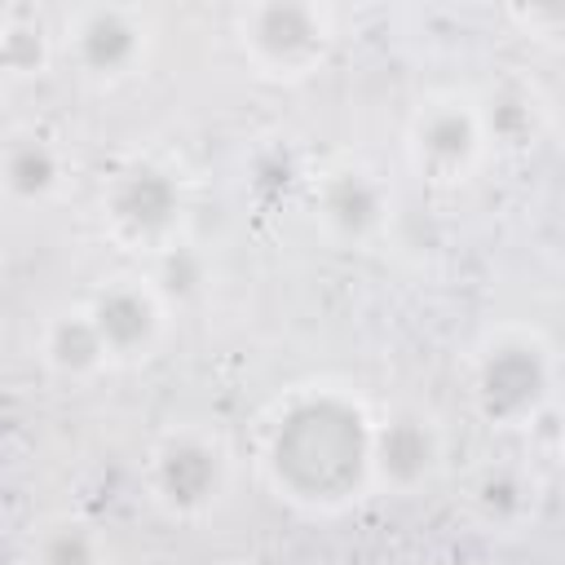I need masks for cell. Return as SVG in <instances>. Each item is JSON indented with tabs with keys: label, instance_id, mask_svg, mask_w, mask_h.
Returning a JSON list of instances; mask_svg holds the SVG:
<instances>
[{
	"label": "cell",
	"instance_id": "cell-1",
	"mask_svg": "<svg viewBox=\"0 0 565 565\" xmlns=\"http://www.w3.org/2000/svg\"><path fill=\"white\" fill-rule=\"evenodd\" d=\"M371 437L375 424L353 397L309 388L274 415L265 433V477L287 503L335 512L371 481Z\"/></svg>",
	"mask_w": 565,
	"mask_h": 565
},
{
	"label": "cell",
	"instance_id": "cell-2",
	"mask_svg": "<svg viewBox=\"0 0 565 565\" xmlns=\"http://www.w3.org/2000/svg\"><path fill=\"white\" fill-rule=\"evenodd\" d=\"M552 393V358L530 335H499L472 366V406L494 428L530 424Z\"/></svg>",
	"mask_w": 565,
	"mask_h": 565
},
{
	"label": "cell",
	"instance_id": "cell-3",
	"mask_svg": "<svg viewBox=\"0 0 565 565\" xmlns=\"http://www.w3.org/2000/svg\"><path fill=\"white\" fill-rule=\"evenodd\" d=\"M238 44L265 75H309L331 49V13L305 0H260L238 13Z\"/></svg>",
	"mask_w": 565,
	"mask_h": 565
},
{
	"label": "cell",
	"instance_id": "cell-4",
	"mask_svg": "<svg viewBox=\"0 0 565 565\" xmlns=\"http://www.w3.org/2000/svg\"><path fill=\"white\" fill-rule=\"evenodd\" d=\"M181 207H185L181 185L159 163L119 168L102 194V216H106L110 234L128 247H150V252H163L177 243Z\"/></svg>",
	"mask_w": 565,
	"mask_h": 565
},
{
	"label": "cell",
	"instance_id": "cell-5",
	"mask_svg": "<svg viewBox=\"0 0 565 565\" xmlns=\"http://www.w3.org/2000/svg\"><path fill=\"white\" fill-rule=\"evenodd\" d=\"M225 490V455L199 433H172L150 455V494L172 516L207 512Z\"/></svg>",
	"mask_w": 565,
	"mask_h": 565
},
{
	"label": "cell",
	"instance_id": "cell-6",
	"mask_svg": "<svg viewBox=\"0 0 565 565\" xmlns=\"http://www.w3.org/2000/svg\"><path fill=\"white\" fill-rule=\"evenodd\" d=\"M71 57L88 79L115 84L146 57V22L124 4H88L71 18Z\"/></svg>",
	"mask_w": 565,
	"mask_h": 565
},
{
	"label": "cell",
	"instance_id": "cell-7",
	"mask_svg": "<svg viewBox=\"0 0 565 565\" xmlns=\"http://www.w3.org/2000/svg\"><path fill=\"white\" fill-rule=\"evenodd\" d=\"M481 146H486V137H481L477 106H468L459 97L428 102L411 124V159L419 163V172H428L437 181H459L477 163Z\"/></svg>",
	"mask_w": 565,
	"mask_h": 565
},
{
	"label": "cell",
	"instance_id": "cell-8",
	"mask_svg": "<svg viewBox=\"0 0 565 565\" xmlns=\"http://www.w3.org/2000/svg\"><path fill=\"white\" fill-rule=\"evenodd\" d=\"M88 313L110 358L119 362L146 358L163 335V296L154 291V282H141V278H110L88 300Z\"/></svg>",
	"mask_w": 565,
	"mask_h": 565
},
{
	"label": "cell",
	"instance_id": "cell-9",
	"mask_svg": "<svg viewBox=\"0 0 565 565\" xmlns=\"http://www.w3.org/2000/svg\"><path fill=\"white\" fill-rule=\"evenodd\" d=\"M441 463V437L437 424L419 411H393L375 424L371 437V481L397 494L419 490Z\"/></svg>",
	"mask_w": 565,
	"mask_h": 565
},
{
	"label": "cell",
	"instance_id": "cell-10",
	"mask_svg": "<svg viewBox=\"0 0 565 565\" xmlns=\"http://www.w3.org/2000/svg\"><path fill=\"white\" fill-rule=\"evenodd\" d=\"M313 212L322 221V230L340 243H366L388 212V194L384 185L362 172V168H335L318 181L313 190Z\"/></svg>",
	"mask_w": 565,
	"mask_h": 565
},
{
	"label": "cell",
	"instance_id": "cell-11",
	"mask_svg": "<svg viewBox=\"0 0 565 565\" xmlns=\"http://www.w3.org/2000/svg\"><path fill=\"white\" fill-rule=\"evenodd\" d=\"M40 353H44L49 371L62 375V380H88V375H97V371L110 362V349H106V340H102V331H97L88 305H84V309H62V313H53V318L44 322Z\"/></svg>",
	"mask_w": 565,
	"mask_h": 565
},
{
	"label": "cell",
	"instance_id": "cell-12",
	"mask_svg": "<svg viewBox=\"0 0 565 565\" xmlns=\"http://www.w3.org/2000/svg\"><path fill=\"white\" fill-rule=\"evenodd\" d=\"M0 177H4L9 199L40 203V199H49L62 185V150L49 137H40V132H22V137H13L4 146Z\"/></svg>",
	"mask_w": 565,
	"mask_h": 565
},
{
	"label": "cell",
	"instance_id": "cell-13",
	"mask_svg": "<svg viewBox=\"0 0 565 565\" xmlns=\"http://www.w3.org/2000/svg\"><path fill=\"white\" fill-rule=\"evenodd\" d=\"M477 119H481L486 141H494L503 150H525V146H534V137L543 128V106L530 88L503 84L477 106Z\"/></svg>",
	"mask_w": 565,
	"mask_h": 565
},
{
	"label": "cell",
	"instance_id": "cell-14",
	"mask_svg": "<svg viewBox=\"0 0 565 565\" xmlns=\"http://www.w3.org/2000/svg\"><path fill=\"white\" fill-rule=\"evenodd\" d=\"M468 494H472V512H477L486 525H499V530L516 525V521L530 512V503H534L530 477H525L521 468H508V463L481 468Z\"/></svg>",
	"mask_w": 565,
	"mask_h": 565
},
{
	"label": "cell",
	"instance_id": "cell-15",
	"mask_svg": "<svg viewBox=\"0 0 565 565\" xmlns=\"http://www.w3.org/2000/svg\"><path fill=\"white\" fill-rule=\"evenodd\" d=\"M0 66L9 79H31V75H44L49 66V31L35 13H4L0 22Z\"/></svg>",
	"mask_w": 565,
	"mask_h": 565
},
{
	"label": "cell",
	"instance_id": "cell-16",
	"mask_svg": "<svg viewBox=\"0 0 565 565\" xmlns=\"http://www.w3.org/2000/svg\"><path fill=\"white\" fill-rule=\"evenodd\" d=\"M31 565H102V543L88 525L57 521L31 539Z\"/></svg>",
	"mask_w": 565,
	"mask_h": 565
},
{
	"label": "cell",
	"instance_id": "cell-17",
	"mask_svg": "<svg viewBox=\"0 0 565 565\" xmlns=\"http://www.w3.org/2000/svg\"><path fill=\"white\" fill-rule=\"evenodd\" d=\"M199 287H203V260H199L190 247H181V243L163 247V252H159L154 291H159L163 300H190V296H199Z\"/></svg>",
	"mask_w": 565,
	"mask_h": 565
},
{
	"label": "cell",
	"instance_id": "cell-18",
	"mask_svg": "<svg viewBox=\"0 0 565 565\" xmlns=\"http://www.w3.org/2000/svg\"><path fill=\"white\" fill-rule=\"evenodd\" d=\"M508 18L521 22L525 31L543 35V40L565 35V4H516V9H508Z\"/></svg>",
	"mask_w": 565,
	"mask_h": 565
},
{
	"label": "cell",
	"instance_id": "cell-19",
	"mask_svg": "<svg viewBox=\"0 0 565 565\" xmlns=\"http://www.w3.org/2000/svg\"><path fill=\"white\" fill-rule=\"evenodd\" d=\"M561 450H565V446H561Z\"/></svg>",
	"mask_w": 565,
	"mask_h": 565
}]
</instances>
